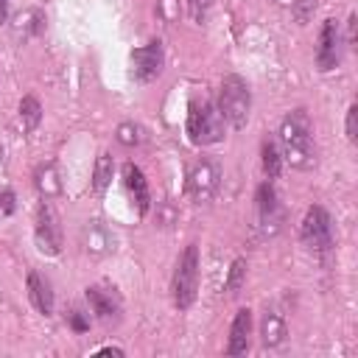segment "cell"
I'll list each match as a JSON object with an SVG mask.
<instances>
[{
  "label": "cell",
  "instance_id": "1",
  "mask_svg": "<svg viewBox=\"0 0 358 358\" xmlns=\"http://www.w3.org/2000/svg\"><path fill=\"white\" fill-rule=\"evenodd\" d=\"M280 151L282 162H288L296 171H308L316 165V143H313V126L305 109H291L282 117L280 126Z\"/></svg>",
  "mask_w": 358,
  "mask_h": 358
},
{
  "label": "cell",
  "instance_id": "2",
  "mask_svg": "<svg viewBox=\"0 0 358 358\" xmlns=\"http://www.w3.org/2000/svg\"><path fill=\"white\" fill-rule=\"evenodd\" d=\"M227 131V120L221 115V109L210 101H193L190 112H187V134L196 145H213L221 143Z\"/></svg>",
  "mask_w": 358,
  "mask_h": 358
},
{
  "label": "cell",
  "instance_id": "3",
  "mask_svg": "<svg viewBox=\"0 0 358 358\" xmlns=\"http://www.w3.org/2000/svg\"><path fill=\"white\" fill-rule=\"evenodd\" d=\"M218 109L224 115V120L232 129H243L249 120V109H252V92L249 84L241 76H227L221 81V95H218Z\"/></svg>",
  "mask_w": 358,
  "mask_h": 358
},
{
  "label": "cell",
  "instance_id": "4",
  "mask_svg": "<svg viewBox=\"0 0 358 358\" xmlns=\"http://www.w3.org/2000/svg\"><path fill=\"white\" fill-rule=\"evenodd\" d=\"M196 288H199V249H196V243H190L179 255L176 268H173L171 291H173L176 308H190L196 299Z\"/></svg>",
  "mask_w": 358,
  "mask_h": 358
},
{
  "label": "cell",
  "instance_id": "5",
  "mask_svg": "<svg viewBox=\"0 0 358 358\" xmlns=\"http://www.w3.org/2000/svg\"><path fill=\"white\" fill-rule=\"evenodd\" d=\"M299 238H302V243H305L310 252H316V255H324V252L333 249V243H336L333 218H330V213H327L322 204L308 207V213H305V218H302Z\"/></svg>",
  "mask_w": 358,
  "mask_h": 358
},
{
  "label": "cell",
  "instance_id": "6",
  "mask_svg": "<svg viewBox=\"0 0 358 358\" xmlns=\"http://www.w3.org/2000/svg\"><path fill=\"white\" fill-rule=\"evenodd\" d=\"M255 210H257V227L266 238H274L285 224V210L277 199V190L271 182H260L255 190Z\"/></svg>",
  "mask_w": 358,
  "mask_h": 358
},
{
  "label": "cell",
  "instance_id": "7",
  "mask_svg": "<svg viewBox=\"0 0 358 358\" xmlns=\"http://www.w3.org/2000/svg\"><path fill=\"white\" fill-rule=\"evenodd\" d=\"M341 50H344V36L336 20H324L319 31V48H316V67L322 73H330L341 64Z\"/></svg>",
  "mask_w": 358,
  "mask_h": 358
},
{
  "label": "cell",
  "instance_id": "8",
  "mask_svg": "<svg viewBox=\"0 0 358 358\" xmlns=\"http://www.w3.org/2000/svg\"><path fill=\"white\" fill-rule=\"evenodd\" d=\"M34 235H36V246H39V252H45V255H59L62 246H64L59 215H56V210H53L48 201H42V207H39V213H36Z\"/></svg>",
  "mask_w": 358,
  "mask_h": 358
},
{
  "label": "cell",
  "instance_id": "9",
  "mask_svg": "<svg viewBox=\"0 0 358 358\" xmlns=\"http://www.w3.org/2000/svg\"><path fill=\"white\" fill-rule=\"evenodd\" d=\"M221 182V168L213 159H199L193 165V171L187 173V193L193 196V201H210L218 190Z\"/></svg>",
  "mask_w": 358,
  "mask_h": 358
},
{
  "label": "cell",
  "instance_id": "10",
  "mask_svg": "<svg viewBox=\"0 0 358 358\" xmlns=\"http://www.w3.org/2000/svg\"><path fill=\"white\" fill-rule=\"evenodd\" d=\"M162 62H165V53H162V42L154 39L143 48H137L131 53V73L137 81H151L162 73Z\"/></svg>",
  "mask_w": 358,
  "mask_h": 358
},
{
  "label": "cell",
  "instance_id": "11",
  "mask_svg": "<svg viewBox=\"0 0 358 358\" xmlns=\"http://www.w3.org/2000/svg\"><path fill=\"white\" fill-rule=\"evenodd\" d=\"M87 302L92 308V313L103 322H112L120 316V296L115 288H106V285H90L87 288Z\"/></svg>",
  "mask_w": 358,
  "mask_h": 358
},
{
  "label": "cell",
  "instance_id": "12",
  "mask_svg": "<svg viewBox=\"0 0 358 358\" xmlns=\"http://www.w3.org/2000/svg\"><path fill=\"white\" fill-rule=\"evenodd\" d=\"M123 185H126L129 199L137 204V213L145 215L148 207H151V193H148V182H145V176L137 165H131V162L123 165Z\"/></svg>",
  "mask_w": 358,
  "mask_h": 358
},
{
  "label": "cell",
  "instance_id": "13",
  "mask_svg": "<svg viewBox=\"0 0 358 358\" xmlns=\"http://www.w3.org/2000/svg\"><path fill=\"white\" fill-rule=\"evenodd\" d=\"M249 336H252V310L241 308L232 319L229 327V341H227V352L229 355H243L249 350Z\"/></svg>",
  "mask_w": 358,
  "mask_h": 358
},
{
  "label": "cell",
  "instance_id": "14",
  "mask_svg": "<svg viewBox=\"0 0 358 358\" xmlns=\"http://www.w3.org/2000/svg\"><path fill=\"white\" fill-rule=\"evenodd\" d=\"M28 299H31V305L39 313H45V316L53 313V288H50V282L39 271L28 274Z\"/></svg>",
  "mask_w": 358,
  "mask_h": 358
},
{
  "label": "cell",
  "instance_id": "15",
  "mask_svg": "<svg viewBox=\"0 0 358 358\" xmlns=\"http://www.w3.org/2000/svg\"><path fill=\"white\" fill-rule=\"evenodd\" d=\"M285 336H288L285 319H282L277 310H266V316H263V322H260V341H263V347L274 350V347H280V344L285 341Z\"/></svg>",
  "mask_w": 358,
  "mask_h": 358
},
{
  "label": "cell",
  "instance_id": "16",
  "mask_svg": "<svg viewBox=\"0 0 358 358\" xmlns=\"http://www.w3.org/2000/svg\"><path fill=\"white\" fill-rule=\"evenodd\" d=\"M260 162H263V173L268 179H277L280 171H282V151H280V143L266 137L263 145H260Z\"/></svg>",
  "mask_w": 358,
  "mask_h": 358
},
{
  "label": "cell",
  "instance_id": "17",
  "mask_svg": "<svg viewBox=\"0 0 358 358\" xmlns=\"http://www.w3.org/2000/svg\"><path fill=\"white\" fill-rule=\"evenodd\" d=\"M36 187H39V193H42L45 199H50V196H59V193H62V179H59V171H56V165H53V162L42 165V168L36 171Z\"/></svg>",
  "mask_w": 358,
  "mask_h": 358
},
{
  "label": "cell",
  "instance_id": "18",
  "mask_svg": "<svg viewBox=\"0 0 358 358\" xmlns=\"http://www.w3.org/2000/svg\"><path fill=\"white\" fill-rule=\"evenodd\" d=\"M112 173H115V162H112V157H109V154H98V159H95V171H92V187H95V193H103V190L109 187Z\"/></svg>",
  "mask_w": 358,
  "mask_h": 358
},
{
  "label": "cell",
  "instance_id": "19",
  "mask_svg": "<svg viewBox=\"0 0 358 358\" xmlns=\"http://www.w3.org/2000/svg\"><path fill=\"white\" fill-rule=\"evenodd\" d=\"M20 120H22V129H36L39 126V120H42V103H39V98L25 95L20 101Z\"/></svg>",
  "mask_w": 358,
  "mask_h": 358
},
{
  "label": "cell",
  "instance_id": "20",
  "mask_svg": "<svg viewBox=\"0 0 358 358\" xmlns=\"http://www.w3.org/2000/svg\"><path fill=\"white\" fill-rule=\"evenodd\" d=\"M45 25V17L39 11H22L17 17V34H39Z\"/></svg>",
  "mask_w": 358,
  "mask_h": 358
},
{
  "label": "cell",
  "instance_id": "21",
  "mask_svg": "<svg viewBox=\"0 0 358 358\" xmlns=\"http://www.w3.org/2000/svg\"><path fill=\"white\" fill-rule=\"evenodd\" d=\"M243 277H246V260H235L229 266V274H227V282H224L227 294H238V288L243 285Z\"/></svg>",
  "mask_w": 358,
  "mask_h": 358
},
{
  "label": "cell",
  "instance_id": "22",
  "mask_svg": "<svg viewBox=\"0 0 358 358\" xmlns=\"http://www.w3.org/2000/svg\"><path fill=\"white\" fill-rule=\"evenodd\" d=\"M140 140H143L140 126H134V123H120V126H117V143H123V145H137Z\"/></svg>",
  "mask_w": 358,
  "mask_h": 358
},
{
  "label": "cell",
  "instance_id": "23",
  "mask_svg": "<svg viewBox=\"0 0 358 358\" xmlns=\"http://www.w3.org/2000/svg\"><path fill=\"white\" fill-rule=\"evenodd\" d=\"M210 8H213V0H187V14H190V20L199 22V25L207 20Z\"/></svg>",
  "mask_w": 358,
  "mask_h": 358
},
{
  "label": "cell",
  "instance_id": "24",
  "mask_svg": "<svg viewBox=\"0 0 358 358\" xmlns=\"http://www.w3.org/2000/svg\"><path fill=\"white\" fill-rule=\"evenodd\" d=\"M67 324H70L76 333H87V330H90V319H87L81 310H76V308L67 310Z\"/></svg>",
  "mask_w": 358,
  "mask_h": 358
},
{
  "label": "cell",
  "instance_id": "25",
  "mask_svg": "<svg viewBox=\"0 0 358 358\" xmlns=\"http://www.w3.org/2000/svg\"><path fill=\"white\" fill-rule=\"evenodd\" d=\"M344 126H347V140L355 143V140H358V106H355V103L347 109V123H344Z\"/></svg>",
  "mask_w": 358,
  "mask_h": 358
},
{
  "label": "cell",
  "instance_id": "26",
  "mask_svg": "<svg viewBox=\"0 0 358 358\" xmlns=\"http://www.w3.org/2000/svg\"><path fill=\"white\" fill-rule=\"evenodd\" d=\"M14 210H17V199H14V193H11V190H0V218L11 215Z\"/></svg>",
  "mask_w": 358,
  "mask_h": 358
},
{
  "label": "cell",
  "instance_id": "27",
  "mask_svg": "<svg viewBox=\"0 0 358 358\" xmlns=\"http://www.w3.org/2000/svg\"><path fill=\"white\" fill-rule=\"evenodd\" d=\"M294 11H296V17L299 20H308V14L316 8V0H294V6H291Z\"/></svg>",
  "mask_w": 358,
  "mask_h": 358
},
{
  "label": "cell",
  "instance_id": "28",
  "mask_svg": "<svg viewBox=\"0 0 358 358\" xmlns=\"http://www.w3.org/2000/svg\"><path fill=\"white\" fill-rule=\"evenodd\" d=\"M98 355H123V350L120 347H101V350H95Z\"/></svg>",
  "mask_w": 358,
  "mask_h": 358
},
{
  "label": "cell",
  "instance_id": "29",
  "mask_svg": "<svg viewBox=\"0 0 358 358\" xmlns=\"http://www.w3.org/2000/svg\"><path fill=\"white\" fill-rule=\"evenodd\" d=\"M8 8H11V0H0V22L8 20Z\"/></svg>",
  "mask_w": 358,
  "mask_h": 358
},
{
  "label": "cell",
  "instance_id": "30",
  "mask_svg": "<svg viewBox=\"0 0 358 358\" xmlns=\"http://www.w3.org/2000/svg\"><path fill=\"white\" fill-rule=\"evenodd\" d=\"M280 6H294V0H277Z\"/></svg>",
  "mask_w": 358,
  "mask_h": 358
}]
</instances>
